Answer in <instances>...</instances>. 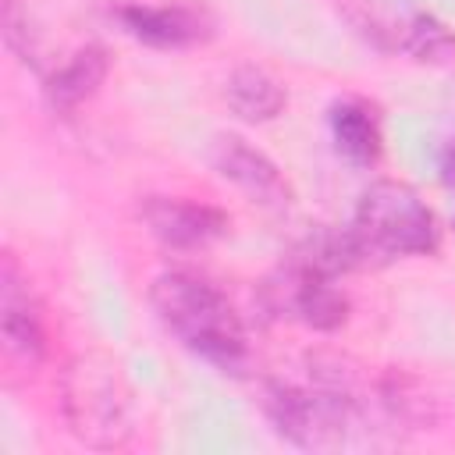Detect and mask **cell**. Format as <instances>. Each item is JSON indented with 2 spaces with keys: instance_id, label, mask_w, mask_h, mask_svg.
Returning a JSON list of instances; mask_svg holds the SVG:
<instances>
[{
  "instance_id": "obj_10",
  "label": "cell",
  "mask_w": 455,
  "mask_h": 455,
  "mask_svg": "<svg viewBox=\"0 0 455 455\" xmlns=\"http://www.w3.org/2000/svg\"><path fill=\"white\" fill-rule=\"evenodd\" d=\"M110 60L103 46H82L71 60L53 68L46 75V100L57 114H71L78 103H85L107 78Z\"/></svg>"
},
{
  "instance_id": "obj_2",
  "label": "cell",
  "mask_w": 455,
  "mask_h": 455,
  "mask_svg": "<svg viewBox=\"0 0 455 455\" xmlns=\"http://www.w3.org/2000/svg\"><path fill=\"white\" fill-rule=\"evenodd\" d=\"M441 228L434 210L405 181H373L345 228V242L355 267L387 263L398 256H427L437 249Z\"/></svg>"
},
{
  "instance_id": "obj_7",
  "label": "cell",
  "mask_w": 455,
  "mask_h": 455,
  "mask_svg": "<svg viewBox=\"0 0 455 455\" xmlns=\"http://www.w3.org/2000/svg\"><path fill=\"white\" fill-rule=\"evenodd\" d=\"M146 231L167 249H203L228 231V213L178 196H146L139 206Z\"/></svg>"
},
{
  "instance_id": "obj_1",
  "label": "cell",
  "mask_w": 455,
  "mask_h": 455,
  "mask_svg": "<svg viewBox=\"0 0 455 455\" xmlns=\"http://www.w3.org/2000/svg\"><path fill=\"white\" fill-rule=\"evenodd\" d=\"M149 302L156 320L199 359H206L217 370H242L249 359V338L245 327L228 302V295L192 274V270H164L149 284Z\"/></svg>"
},
{
  "instance_id": "obj_9",
  "label": "cell",
  "mask_w": 455,
  "mask_h": 455,
  "mask_svg": "<svg viewBox=\"0 0 455 455\" xmlns=\"http://www.w3.org/2000/svg\"><path fill=\"white\" fill-rule=\"evenodd\" d=\"M213 171L231 181L235 188H242L252 203H263L270 210H284L291 203V185L284 181L281 167L256 146H249L238 135H217L213 149H210Z\"/></svg>"
},
{
  "instance_id": "obj_12",
  "label": "cell",
  "mask_w": 455,
  "mask_h": 455,
  "mask_svg": "<svg viewBox=\"0 0 455 455\" xmlns=\"http://www.w3.org/2000/svg\"><path fill=\"white\" fill-rule=\"evenodd\" d=\"M331 135L352 164H373L380 156V124L363 100H338L331 107Z\"/></svg>"
},
{
  "instance_id": "obj_8",
  "label": "cell",
  "mask_w": 455,
  "mask_h": 455,
  "mask_svg": "<svg viewBox=\"0 0 455 455\" xmlns=\"http://www.w3.org/2000/svg\"><path fill=\"white\" fill-rule=\"evenodd\" d=\"M0 331H4V345L14 359L21 363H39L46 352V320L39 309V299L28 284V277L21 274L18 259L7 252L4 256V270H0Z\"/></svg>"
},
{
  "instance_id": "obj_4",
  "label": "cell",
  "mask_w": 455,
  "mask_h": 455,
  "mask_svg": "<svg viewBox=\"0 0 455 455\" xmlns=\"http://www.w3.org/2000/svg\"><path fill=\"white\" fill-rule=\"evenodd\" d=\"M341 14L355 36L384 53H405L419 64H455V32L430 11L387 7L380 0H341Z\"/></svg>"
},
{
  "instance_id": "obj_5",
  "label": "cell",
  "mask_w": 455,
  "mask_h": 455,
  "mask_svg": "<svg viewBox=\"0 0 455 455\" xmlns=\"http://www.w3.org/2000/svg\"><path fill=\"white\" fill-rule=\"evenodd\" d=\"M114 18L132 39L156 50H181L213 36V18L199 4H121Z\"/></svg>"
},
{
  "instance_id": "obj_3",
  "label": "cell",
  "mask_w": 455,
  "mask_h": 455,
  "mask_svg": "<svg viewBox=\"0 0 455 455\" xmlns=\"http://www.w3.org/2000/svg\"><path fill=\"white\" fill-rule=\"evenodd\" d=\"M68 430L100 451L124 448L132 437V395L121 373L103 359H75L60 380Z\"/></svg>"
},
{
  "instance_id": "obj_11",
  "label": "cell",
  "mask_w": 455,
  "mask_h": 455,
  "mask_svg": "<svg viewBox=\"0 0 455 455\" xmlns=\"http://www.w3.org/2000/svg\"><path fill=\"white\" fill-rule=\"evenodd\" d=\"M224 100L228 107L249 121V124H263V121H274L288 96H284V85L267 71V68H256V64H242L228 75L224 82Z\"/></svg>"
},
{
  "instance_id": "obj_6",
  "label": "cell",
  "mask_w": 455,
  "mask_h": 455,
  "mask_svg": "<svg viewBox=\"0 0 455 455\" xmlns=\"http://www.w3.org/2000/svg\"><path fill=\"white\" fill-rule=\"evenodd\" d=\"M270 295L277 313H288L316 331H334L348 316V299L334 288V277L295 256L281 270V284H270Z\"/></svg>"
},
{
  "instance_id": "obj_13",
  "label": "cell",
  "mask_w": 455,
  "mask_h": 455,
  "mask_svg": "<svg viewBox=\"0 0 455 455\" xmlns=\"http://www.w3.org/2000/svg\"><path fill=\"white\" fill-rule=\"evenodd\" d=\"M4 39L21 64H39L36 32L28 25V7H21V0H4Z\"/></svg>"
}]
</instances>
